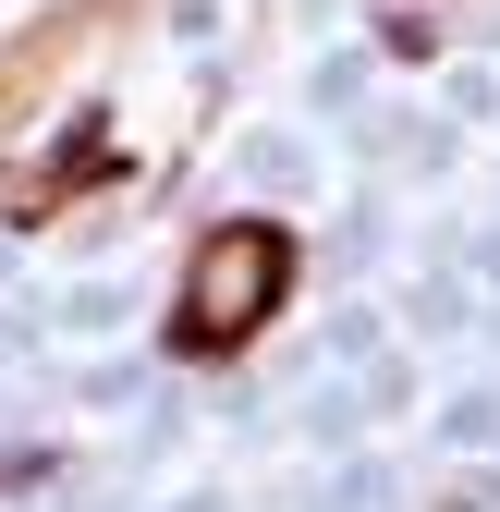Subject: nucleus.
Here are the masks:
<instances>
[{
	"label": "nucleus",
	"mask_w": 500,
	"mask_h": 512,
	"mask_svg": "<svg viewBox=\"0 0 500 512\" xmlns=\"http://www.w3.org/2000/svg\"><path fill=\"white\" fill-rule=\"evenodd\" d=\"M293 269L305 256H293L281 220H208L196 256H183V293H171V354L183 366H232L293 305Z\"/></svg>",
	"instance_id": "obj_1"
},
{
	"label": "nucleus",
	"mask_w": 500,
	"mask_h": 512,
	"mask_svg": "<svg viewBox=\"0 0 500 512\" xmlns=\"http://www.w3.org/2000/svg\"><path fill=\"white\" fill-rule=\"evenodd\" d=\"M98 13H110V0H61V13H37L13 49H0V135H25V122H37V98L61 86V61L98 37Z\"/></svg>",
	"instance_id": "obj_2"
},
{
	"label": "nucleus",
	"mask_w": 500,
	"mask_h": 512,
	"mask_svg": "<svg viewBox=\"0 0 500 512\" xmlns=\"http://www.w3.org/2000/svg\"><path fill=\"white\" fill-rule=\"evenodd\" d=\"M86 183H110V122H98V110H86V122H74V135H61L37 171H0V220H61Z\"/></svg>",
	"instance_id": "obj_3"
}]
</instances>
